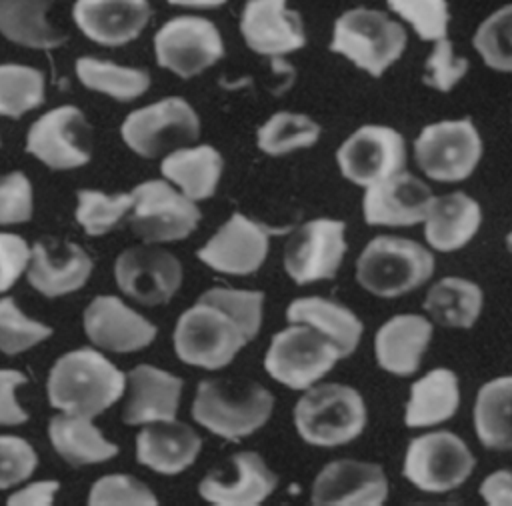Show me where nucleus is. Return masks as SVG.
<instances>
[{
  "instance_id": "obj_1",
  "label": "nucleus",
  "mask_w": 512,
  "mask_h": 506,
  "mask_svg": "<svg viewBox=\"0 0 512 506\" xmlns=\"http://www.w3.org/2000/svg\"><path fill=\"white\" fill-rule=\"evenodd\" d=\"M264 294L214 286L186 308L174 326V352L190 366L220 370L252 342L262 326Z\"/></svg>"
},
{
  "instance_id": "obj_2",
  "label": "nucleus",
  "mask_w": 512,
  "mask_h": 506,
  "mask_svg": "<svg viewBox=\"0 0 512 506\" xmlns=\"http://www.w3.org/2000/svg\"><path fill=\"white\" fill-rule=\"evenodd\" d=\"M124 390L126 374L94 348L64 352L52 364L46 380L52 408L86 418H96L114 406Z\"/></svg>"
},
{
  "instance_id": "obj_3",
  "label": "nucleus",
  "mask_w": 512,
  "mask_h": 506,
  "mask_svg": "<svg viewBox=\"0 0 512 506\" xmlns=\"http://www.w3.org/2000/svg\"><path fill=\"white\" fill-rule=\"evenodd\" d=\"M272 410V392L260 382L244 378L200 380L192 402V418L208 432L232 442L260 430Z\"/></svg>"
},
{
  "instance_id": "obj_4",
  "label": "nucleus",
  "mask_w": 512,
  "mask_h": 506,
  "mask_svg": "<svg viewBox=\"0 0 512 506\" xmlns=\"http://www.w3.org/2000/svg\"><path fill=\"white\" fill-rule=\"evenodd\" d=\"M434 270L432 248L394 234L374 236L356 258V282L378 298L406 296L424 286Z\"/></svg>"
},
{
  "instance_id": "obj_5",
  "label": "nucleus",
  "mask_w": 512,
  "mask_h": 506,
  "mask_svg": "<svg viewBox=\"0 0 512 506\" xmlns=\"http://www.w3.org/2000/svg\"><path fill=\"white\" fill-rule=\"evenodd\" d=\"M298 436L318 448L354 442L368 424L364 396L350 384L322 382L304 390L292 410Z\"/></svg>"
},
{
  "instance_id": "obj_6",
  "label": "nucleus",
  "mask_w": 512,
  "mask_h": 506,
  "mask_svg": "<svg viewBox=\"0 0 512 506\" xmlns=\"http://www.w3.org/2000/svg\"><path fill=\"white\" fill-rule=\"evenodd\" d=\"M406 46V28L386 12L366 6L350 8L336 18L328 44L330 52L344 56L372 78L384 76Z\"/></svg>"
},
{
  "instance_id": "obj_7",
  "label": "nucleus",
  "mask_w": 512,
  "mask_h": 506,
  "mask_svg": "<svg viewBox=\"0 0 512 506\" xmlns=\"http://www.w3.org/2000/svg\"><path fill=\"white\" fill-rule=\"evenodd\" d=\"M482 154L484 142L472 118L430 122L414 138V160L420 172L440 184L470 178Z\"/></svg>"
},
{
  "instance_id": "obj_8",
  "label": "nucleus",
  "mask_w": 512,
  "mask_h": 506,
  "mask_svg": "<svg viewBox=\"0 0 512 506\" xmlns=\"http://www.w3.org/2000/svg\"><path fill=\"white\" fill-rule=\"evenodd\" d=\"M476 456L456 432L430 430L410 438L402 476L420 492L448 494L472 476Z\"/></svg>"
},
{
  "instance_id": "obj_9",
  "label": "nucleus",
  "mask_w": 512,
  "mask_h": 506,
  "mask_svg": "<svg viewBox=\"0 0 512 506\" xmlns=\"http://www.w3.org/2000/svg\"><path fill=\"white\" fill-rule=\"evenodd\" d=\"M120 136L134 154L158 158L196 142L200 118L188 100L168 96L132 110L120 126Z\"/></svg>"
},
{
  "instance_id": "obj_10",
  "label": "nucleus",
  "mask_w": 512,
  "mask_h": 506,
  "mask_svg": "<svg viewBox=\"0 0 512 506\" xmlns=\"http://www.w3.org/2000/svg\"><path fill=\"white\" fill-rule=\"evenodd\" d=\"M342 360L338 348L308 324L290 322L276 332L264 356V368L282 386L306 390L318 384Z\"/></svg>"
},
{
  "instance_id": "obj_11",
  "label": "nucleus",
  "mask_w": 512,
  "mask_h": 506,
  "mask_svg": "<svg viewBox=\"0 0 512 506\" xmlns=\"http://www.w3.org/2000/svg\"><path fill=\"white\" fill-rule=\"evenodd\" d=\"M130 230L148 244L178 242L188 238L202 214L194 200L174 188L166 178L146 180L132 190Z\"/></svg>"
},
{
  "instance_id": "obj_12",
  "label": "nucleus",
  "mask_w": 512,
  "mask_h": 506,
  "mask_svg": "<svg viewBox=\"0 0 512 506\" xmlns=\"http://www.w3.org/2000/svg\"><path fill=\"white\" fill-rule=\"evenodd\" d=\"M154 54L160 68L180 78H194L224 56V40L208 18L174 16L156 30Z\"/></svg>"
},
{
  "instance_id": "obj_13",
  "label": "nucleus",
  "mask_w": 512,
  "mask_h": 506,
  "mask_svg": "<svg viewBox=\"0 0 512 506\" xmlns=\"http://www.w3.org/2000/svg\"><path fill=\"white\" fill-rule=\"evenodd\" d=\"M346 222L312 218L300 224L284 244V270L300 286L332 280L346 256Z\"/></svg>"
},
{
  "instance_id": "obj_14",
  "label": "nucleus",
  "mask_w": 512,
  "mask_h": 506,
  "mask_svg": "<svg viewBox=\"0 0 512 506\" xmlns=\"http://www.w3.org/2000/svg\"><path fill=\"white\" fill-rule=\"evenodd\" d=\"M26 152L52 170H74L92 158V128L78 106L62 104L38 116L26 134Z\"/></svg>"
},
{
  "instance_id": "obj_15",
  "label": "nucleus",
  "mask_w": 512,
  "mask_h": 506,
  "mask_svg": "<svg viewBox=\"0 0 512 506\" xmlns=\"http://www.w3.org/2000/svg\"><path fill=\"white\" fill-rule=\"evenodd\" d=\"M340 174L368 188L406 166V140L394 126L362 124L336 150Z\"/></svg>"
},
{
  "instance_id": "obj_16",
  "label": "nucleus",
  "mask_w": 512,
  "mask_h": 506,
  "mask_svg": "<svg viewBox=\"0 0 512 506\" xmlns=\"http://www.w3.org/2000/svg\"><path fill=\"white\" fill-rule=\"evenodd\" d=\"M114 280L138 304L160 306L176 296L184 280V270L172 252L144 242L118 254Z\"/></svg>"
},
{
  "instance_id": "obj_17",
  "label": "nucleus",
  "mask_w": 512,
  "mask_h": 506,
  "mask_svg": "<svg viewBox=\"0 0 512 506\" xmlns=\"http://www.w3.org/2000/svg\"><path fill=\"white\" fill-rule=\"evenodd\" d=\"M390 482L378 462L336 458L320 468L310 488L314 506H382Z\"/></svg>"
},
{
  "instance_id": "obj_18",
  "label": "nucleus",
  "mask_w": 512,
  "mask_h": 506,
  "mask_svg": "<svg viewBox=\"0 0 512 506\" xmlns=\"http://www.w3.org/2000/svg\"><path fill=\"white\" fill-rule=\"evenodd\" d=\"M270 230L244 216L234 212L198 250L196 256L208 268L230 274V276H248L260 270L270 250Z\"/></svg>"
},
{
  "instance_id": "obj_19",
  "label": "nucleus",
  "mask_w": 512,
  "mask_h": 506,
  "mask_svg": "<svg viewBox=\"0 0 512 506\" xmlns=\"http://www.w3.org/2000/svg\"><path fill=\"white\" fill-rule=\"evenodd\" d=\"M434 198L432 188L404 168L364 188L362 218L370 226L410 228L424 222Z\"/></svg>"
},
{
  "instance_id": "obj_20",
  "label": "nucleus",
  "mask_w": 512,
  "mask_h": 506,
  "mask_svg": "<svg viewBox=\"0 0 512 506\" xmlns=\"http://www.w3.org/2000/svg\"><path fill=\"white\" fill-rule=\"evenodd\" d=\"M278 486V476L258 452H236L224 464L208 472L198 494L214 506H258Z\"/></svg>"
},
{
  "instance_id": "obj_21",
  "label": "nucleus",
  "mask_w": 512,
  "mask_h": 506,
  "mask_svg": "<svg viewBox=\"0 0 512 506\" xmlns=\"http://www.w3.org/2000/svg\"><path fill=\"white\" fill-rule=\"evenodd\" d=\"M82 326L94 346L106 352L128 354L150 346L158 328L118 296H96L82 314Z\"/></svg>"
},
{
  "instance_id": "obj_22",
  "label": "nucleus",
  "mask_w": 512,
  "mask_h": 506,
  "mask_svg": "<svg viewBox=\"0 0 512 506\" xmlns=\"http://www.w3.org/2000/svg\"><path fill=\"white\" fill-rule=\"evenodd\" d=\"M244 44L260 56H286L304 48L302 16L288 8V0H246L240 12Z\"/></svg>"
},
{
  "instance_id": "obj_23",
  "label": "nucleus",
  "mask_w": 512,
  "mask_h": 506,
  "mask_svg": "<svg viewBox=\"0 0 512 506\" xmlns=\"http://www.w3.org/2000/svg\"><path fill=\"white\" fill-rule=\"evenodd\" d=\"M90 254L66 240L42 238L32 244L26 270L28 284L46 298H58L80 290L92 274Z\"/></svg>"
},
{
  "instance_id": "obj_24",
  "label": "nucleus",
  "mask_w": 512,
  "mask_h": 506,
  "mask_svg": "<svg viewBox=\"0 0 512 506\" xmlns=\"http://www.w3.org/2000/svg\"><path fill=\"white\" fill-rule=\"evenodd\" d=\"M434 322L428 316L402 312L382 322L374 334V358L386 374L406 378L420 370L432 342Z\"/></svg>"
},
{
  "instance_id": "obj_25",
  "label": "nucleus",
  "mask_w": 512,
  "mask_h": 506,
  "mask_svg": "<svg viewBox=\"0 0 512 506\" xmlns=\"http://www.w3.org/2000/svg\"><path fill=\"white\" fill-rule=\"evenodd\" d=\"M72 18L78 30L100 46L136 40L152 18L148 0H76Z\"/></svg>"
},
{
  "instance_id": "obj_26",
  "label": "nucleus",
  "mask_w": 512,
  "mask_h": 506,
  "mask_svg": "<svg viewBox=\"0 0 512 506\" xmlns=\"http://www.w3.org/2000/svg\"><path fill=\"white\" fill-rule=\"evenodd\" d=\"M182 378L152 364H138L126 374V402L122 420L128 426L172 420L178 414Z\"/></svg>"
},
{
  "instance_id": "obj_27",
  "label": "nucleus",
  "mask_w": 512,
  "mask_h": 506,
  "mask_svg": "<svg viewBox=\"0 0 512 506\" xmlns=\"http://www.w3.org/2000/svg\"><path fill=\"white\" fill-rule=\"evenodd\" d=\"M202 450V438L184 422L160 420L144 424L136 436V460L166 476L190 468Z\"/></svg>"
},
{
  "instance_id": "obj_28",
  "label": "nucleus",
  "mask_w": 512,
  "mask_h": 506,
  "mask_svg": "<svg viewBox=\"0 0 512 506\" xmlns=\"http://www.w3.org/2000/svg\"><path fill=\"white\" fill-rule=\"evenodd\" d=\"M424 240L428 248L448 254L472 242L482 226V206L466 192L436 196L424 218Z\"/></svg>"
},
{
  "instance_id": "obj_29",
  "label": "nucleus",
  "mask_w": 512,
  "mask_h": 506,
  "mask_svg": "<svg viewBox=\"0 0 512 506\" xmlns=\"http://www.w3.org/2000/svg\"><path fill=\"white\" fill-rule=\"evenodd\" d=\"M460 408V380L454 370L436 366L416 378L404 404L406 428H434L454 418Z\"/></svg>"
},
{
  "instance_id": "obj_30",
  "label": "nucleus",
  "mask_w": 512,
  "mask_h": 506,
  "mask_svg": "<svg viewBox=\"0 0 512 506\" xmlns=\"http://www.w3.org/2000/svg\"><path fill=\"white\" fill-rule=\"evenodd\" d=\"M288 322L308 324L328 338L348 358L356 352L362 340L364 324L346 304L324 296H300L294 298L286 308Z\"/></svg>"
},
{
  "instance_id": "obj_31",
  "label": "nucleus",
  "mask_w": 512,
  "mask_h": 506,
  "mask_svg": "<svg viewBox=\"0 0 512 506\" xmlns=\"http://www.w3.org/2000/svg\"><path fill=\"white\" fill-rule=\"evenodd\" d=\"M222 170L224 158L210 144L172 150L160 164L162 176L194 202L208 200L216 192Z\"/></svg>"
},
{
  "instance_id": "obj_32",
  "label": "nucleus",
  "mask_w": 512,
  "mask_h": 506,
  "mask_svg": "<svg viewBox=\"0 0 512 506\" xmlns=\"http://www.w3.org/2000/svg\"><path fill=\"white\" fill-rule=\"evenodd\" d=\"M48 438L56 454L76 468L100 464L118 454V446L86 416L58 412L48 422Z\"/></svg>"
},
{
  "instance_id": "obj_33",
  "label": "nucleus",
  "mask_w": 512,
  "mask_h": 506,
  "mask_svg": "<svg viewBox=\"0 0 512 506\" xmlns=\"http://www.w3.org/2000/svg\"><path fill=\"white\" fill-rule=\"evenodd\" d=\"M422 308L426 316L442 328L468 330L482 314L484 292L474 280L444 276L426 290Z\"/></svg>"
},
{
  "instance_id": "obj_34",
  "label": "nucleus",
  "mask_w": 512,
  "mask_h": 506,
  "mask_svg": "<svg viewBox=\"0 0 512 506\" xmlns=\"http://www.w3.org/2000/svg\"><path fill=\"white\" fill-rule=\"evenodd\" d=\"M472 424L486 450L512 452V374L490 378L478 388Z\"/></svg>"
},
{
  "instance_id": "obj_35",
  "label": "nucleus",
  "mask_w": 512,
  "mask_h": 506,
  "mask_svg": "<svg viewBox=\"0 0 512 506\" xmlns=\"http://www.w3.org/2000/svg\"><path fill=\"white\" fill-rule=\"evenodd\" d=\"M56 0H0V34L24 48L52 50L66 42V32L50 24Z\"/></svg>"
},
{
  "instance_id": "obj_36",
  "label": "nucleus",
  "mask_w": 512,
  "mask_h": 506,
  "mask_svg": "<svg viewBox=\"0 0 512 506\" xmlns=\"http://www.w3.org/2000/svg\"><path fill=\"white\" fill-rule=\"evenodd\" d=\"M84 88L106 94L118 102H132L150 88V74L142 68L116 64L94 56H80L74 64Z\"/></svg>"
},
{
  "instance_id": "obj_37",
  "label": "nucleus",
  "mask_w": 512,
  "mask_h": 506,
  "mask_svg": "<svg viewBox=\"0 0 512 506\" xmlns=\"http://www.w3.org/2000/svg\"><path fill=\"white\" fill-rule=\"evenodd\" d=\"M322 136V126L304 112H274L256 134L258 148L268 156H284L312 148Z\"/></svg>"
},
{
  "instance_id": "obj_38",
  "label": "nucleus",
  "mask_w": 512,
  "mask_h": 506,
  "mask_svg": "<svg viewBox=\"0 0 512 506\" xmlns=\"http://www.w3.org/2000/svg\"><path fill=\"white\" fill-rule=\"evenodd\" d=\"M46 76L34 66L0 64V116L20 118L44 104Z\"/></svg>"
},
{
  "instance_id": "obj_39",
  "label": "nucleus",
  "mask_w": 512,
  "mask_h": 506,
  "mask_svg": "<svg viewBox=\"0 0 512 506\" xmlns=\"http://www.w3.org/2000/svg\"><path fill=\"white\" fill-rule=\"evenodd\" d=\"M472 46L490 70L512 74V2L496 8L476 26Z\"/></svg>"
},
{
  "instance_id": "obj_40",
  "label": "nucleus",
  "mask_w": 512,
  "mask_h": 506,
  "mask_svg": "<svg viewBox=\"0 0 512 506\" xmlns=\"http://www.w3.org/2000/svg\"><path fill=\"white\" fill-rule=\"evenodd\" d=\"M132 192L106 194L102 190L82 188L76 192V222L88 236H102L132 210Z\"/></svg>"
},
{
  "instance_id": "obj_41",
  "label": "nucleus",
  "mask_w": 512,
  "mask_h": 506,
  "mask_svg": "<svg viewBox=\"0 0 512 506\" xmlns=\"http://www.w3.org/2000/svg\"><path fill=\"white\" fill-rule=\"evenodd\" d=\"M52 328L36 318L26 316L12 296L0 298V352L6 356L22 354L46 338Z\"/></svg>"
},
{
  "instance_id": "obj_42",
  "label": "nucleus",
  "mask_w": 512,
  "mask_h": 506,
  "mask_svg": "<svg viewBox=\"0 0 512 506\" xmlns=\"http://www.w3.org/2000/svg\"><path fill=\"white\" fill-rule=\"evenodd\" d=\"M388 10L406 22L422 42H436L448 36V0H386Z\"/></svg>"
},
{
  "instance_id": "obj_43",
  "label": "nucleus",
  "mask_w": 512,
  "mask_h": 506,
  "mask_svg": "<svg viewBox=\"0 0 512 506\" xmlns=\"http://www.w3.org/2000/svg\"><path fill=\"white\" fill-rule=\"evenodd\" d=\"M90 506H156V494L130 474L100 476L88 494Z\"/></svg>"
},
{
  "instance_id": "obj_44",
  "label": "nucleus",
  "mask_w": 512,
  "mask_h": 506,
  "mask_svg": "<svg viewBox=\"0 0 512 506\" xmlns=\"http://www.w3.org/2000/svg\"><path fill=\"white\" fill-rule=\"evenodd\" d=\"M470 62L464 56H458L454 50L452 40L442 38L436 40L432 50L428 52L424 60V70H422V82L424 86L436 90V92H452L460 80L468 74Z\"/></svg>"
},
{
  "instance_id": "obj_45",
  "label": "nucleus",
  "mask_w": 512,
  "mask_h": 506,
  "mask_svg": "<svg viewBox=\"0 0 512 506\" xmlns=\"http://www.w3.org/2000/svg\"><path fill=\"white\" fill-rule=\"evenodd\" d=\"M34 446L14 434H0V490L24 484L36 470Z\"/></svg>"
},
{
  "instance_id": "obj_46",
  "label": "nucleus",
  "mask_w": 512,
  "mask_h": 506,
  "mask_svg": "<svg viewBox=\"0 0 512 506\" xmlns=\"http://www.w3.org/2000/svg\"><path fill=\"white\" fill-rule=\"evenodd\" d=\"M34 214V190L20 170L0 176V226L24 224Z\"/></svg>"
},
{
  "instance_id": "obj_47",
  "label": "nucleus",
  "mask_w": 512,
  "mask_h": 506,
  "mask_svg": "<svg viewBox=\"0 0 512 506\" xmlns=\"http://www.w3.org/2000/svg\"><path fill=\"white\" fill-rule=\"evenodd\" d=\"M32 246L12 232H0V294L10 290L28 270Z\"/></svg>"
},
{
  "instance_id": "obj_48",
  "label": "nucleus",
  "mask_w": 512,
  "mask_h": 506,
  "mask_svg": "<svg viewBox=\"0 0 512 506\" xmlns=\"http://www.w3.org/2000/svg\"><path fill=\"white\" fill-rule=\"evenodd\" d=\"M28 378L14 368H0V426H18L28 422V412L18 404L16 390Z\"/></svg>"
},
{
  "instance_id": "obj_49",
  "label": "nucleus",
  "mask_w": 512,
  "mask_h": 506,
  "mask_svg": "<svg viewBox=\"0 0 512 506\" xmlns=\"http://www.w3.org/2000/svg\"><path fill=\"white\" fill-rule=\"evenodd\" d=\"M478 494L488 506H512V468H498L486 474Z\"/></svg>"
},
{
  "instance_id": "obj_50",
  "label": "nucleus",
  "mask_w": 512,
  "mask_h": 506,
  "mask_svg": "<svg viewBox=\"0 0 512 506\" xmlns=\"http://www.w3.org/2000/svg\"><path fill=\"white\" fill-rule=\"evenodd\" d=\"M58 490H60L58 480H36L12 492L6 498V504L8 506H52Z\"/></svg>"
},
{
  "instance_id": "obj_51",
  "label": "nucleus",
  "mask_w": 512,
  "mask_h": 506,
  "mask_svg": "<svg viewBox=\"0 0 512 506\" xmlns=\"http://www.w3.org/2000/svg\"><path fill=\"white\" fill-rule=\"evenodd\" d=\"M172 6H182V8H194V10H214L224 6L228 0H166Z\"/></svg>"
},
{
  "instance_id": "obj_52",
  "label": "nucleus",
  "mask_w": 512,
  "mask_h": 506,
  "mask_svg": "<svg viewBox=\"0 0 512 506\" xmlns=\"http://www.w3.org/2000/svg\"><path fill=\"white\" fill-rule=\"evenodd\" d=\"M504 244H506V248L512 252V228H510V232L506 234V238H504Z\"/></svg>"
},
{
  "instance_id": "obj_53",
  "label": "nucleus",
  "mask_w": 512,
  "mask_h": 506,
  "mask_svg": "<svg viewBox=\"0 0 512 506\" xmlns=\"http://www.w3.org/2000/svg\"><path fill=\"white\" fill-rule=\"evenodd\" d=\"M510 122H512V116H510Z\"/></svg>"
}]
</instances>
